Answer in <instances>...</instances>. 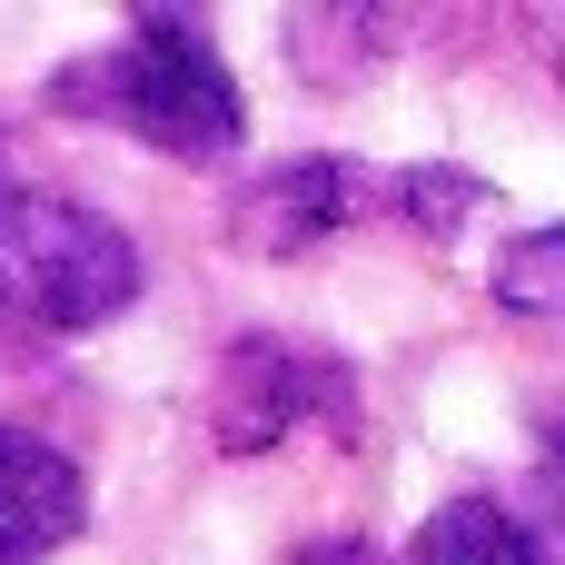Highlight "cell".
Returning a JSON list of instances; mask_svg holds the SVG:
<instances>
[{
	"label": "cell",
	"mask_w": 565,
	"mask_h": 565,
	"mask_svg": "<svg viewBox=\"0 0 565 565\" xmlns=\"http://www.w3.org/2000/svg\"><path fill=\"white\" fill-rule=\"evenodd\" d=\"M417 565H546V546L526 536L507 497H447L417 526Z\"/></svg>",
	"instance_id": "cell-6"
},
{
	"label": "cell",
	"mask_w": 565,
	"mask_h": 565,
	"mask_svg": "<svg viewBox=\"0 0 565 565\" xmlns=\"http://www.w3.org/2000/svg\"><path fill=\"white\" fill-rule=\"evenodd\" d=\"M298 565H387V556H377L367 536H318V546H308Z\"/></svg>",
	"instance_id": "cell-9"
},
{
	"label": "cell",
	"mask_w": 565,
	"mask_h": 565,
	"mask_svg": "<svg viewBox=\"0 0 565 565\" xmlns=\"http://www.w3.org/2000/svg\"><path fill=\"white\" fill-rule=\"evenodd\" d=\"M546 516L565 526V417H546Z\"/></svg>",
	"instance_id": "cell-10"
},
{
	"label": "cell",
	"mask_w": 565,
	"mask_h": 565,
	"mask_svg": "<svg viewBox=\"0 0 565 565\" xmlns=\"http://www.w3.org/2000/svg\"><path fill=\"white\" fill-rule=\"evenodd\" d=\"M358 437V377L338 348L288 338V328H248L228 338L218 377H209V437L218 457H268L288 437Z\"/></svg>",
	"instance_id": "cell-3"
},
{
	"label": "cell",
	"mask_w": 565,
	"mask_h": 565,
	"mask_svg": "<svg viewBox=\"0 0 565 565\" xmlns=\"http://www.w3.org/2000/svg\"><path fill=\"white\" fill-rule=\"evenodd\" d=\"M0 189H10V169H0Z\"/></svg>",
	"instance_id": "cell-11"
},
{
	"label": "cell",
	"mask_w": 565,
	"mask_h": 565,
	"mask_svg": "<svg viewBox=\"0 0 565 565\" xmlns=\"http://www.w3.org/2000/svg\"><path fill=\"white\" fill-rule=\"evenodd\" d=\"M79 526H89V487H79V467H70L50 437L0 427V565L60 556Z\"/></svg>",
	"instance_id": "cell-5"
},
{
	"label": "cell",
	"mask_w": 565,
	"mask_h": 565,
	"mask_svg": "<svg viewBox=\"0 0 565 565\" xmlns=\"http://www.w3.org/2000/svg\"><path fill=\"white\" fill-rule=\"evenodd\" d=\"M358 218V169L348 159H278L268 179H248L228 199V238L248 258H308Z\"/></svg>",
	"instance_id": "cell-4"
},
{
	"label": "cell",
	"mask_w": 565,
	"mask_h": 565,
	"mask_svg": "<svg viewBox=\"0 0 565 565\" xmlns=\"http://www.w3.org/2000/svg\"><path fill=\"white\" fill-rule=\"evenodd\" d=\"M139 298V248L119 218L60 189H0V308L40 338H89Z\"/></svg>",
	"instance_id": "cell-2"
},
{
	"label": "cell",
	"mask_w": 565,
	"mask_h": 565,
	"mask_svg": "<svg viewBox=\"0 0 565 565\" xmlns=\"http://www.w3.org/2000/svg\"><path fill=\"white\" fill-rule=\"evenodd\" d=\"M397 209H407V228H417V238H437V248H447L477 209H497V189H487V179H467V169H407V179H397Z\"/></svg>",
	"instance_id": "cell-8"
},
{
	"label": "cell",
	"mask_w": 565,
	"mask_h": 565,
	"mask_svg": "<svg viewBox=\"0 0 565 565\" xmlns=\"http://www.w3.org/2000/svg\"><path fill=\"white\" fill-rule=\"evenodd\" d=\"M497 308L536 318V328H565V228H526V238L497 248Z\"/></svg>",
	"instance_id": "cell-7"
},
{
	"label": "cell",
	"mask_w": 565,
	"mask_h": 565,
	"mask_svg": "<svg viewBox=\"0 0 565 565\" xmlns=\"http://www.w3.org/2000/svg\"><path fill=\"white\" fill-rule=\"evenodd\" d=\"M50 99H60V109H99V119H119L129 139H149L159 159H189V169H209V159H228V149L248 139V99H238L228 60L209 50L199 20H179V10H139L109 50L79 60Z\"/></svg>",
	"instance_id": "cell-1"
}]
</instances>
